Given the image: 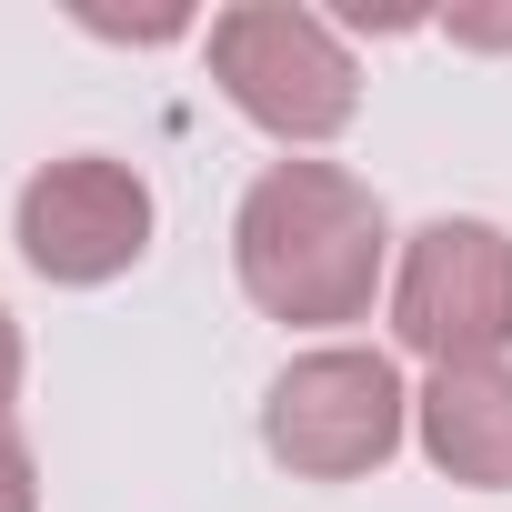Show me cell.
I'll return each instance as SVG.
<instances>
[{"label":"cell","mask_w":512,"mask_h":512,"mask_svg":"<svg viewBox=\"0 0 512 512\" xmlns=\"http://www.w3.org/2000/svg\"><path fill=\"white\" fill-rule=\"evenodd\" d=\"M412 442L442 482L512 492V362H452L412 392Z\"/></svg>","instance_id":"cell-6"},{"label":"cell","mask_w":512,"mask_h":512,"mask_svg":"<svg viewBox=\"0 0 512 512\" xmlns=\"http://www.w3.org/2000/svg\"><path fill=\"white\" fill-rule=\"evenodd\" d=\"M402 432H412V392L392 352H362V342H322L282 362L262 392V452L292 482H362L402 452Z\"/></svg>","instance_id":"cell-3"},{"label":"cell","mask_w":512,"mask_h":512,"mask_svg":"<svg viewBox=\"0 0 512 512\" xmlns=\"http://www.w3.org/2000/svg\"><path fill=\"white\" fill-rule=\"evenodd\" d=\"M392 342L432 372L452 362H512V231L442 211L392 262Z\"/></svg>","instance_id":"cell-4"},{"label":"cell","mask_w":512,"mask_h":512,"mask_svg":"<svg viewBox=\"0 0 512 512\" xmlns=\"http://www.w3.org/2000/svg\"><path fill=\"white\" fill-rule=\"evenodd\" d=\"M231 272L262 322L292 332H332L362 322L382 272H392V221L372 201V181H352L342 161H272L231 211Z\"/></svg>","instance_id":"cell-1"},{"label":"cell","mask_w":512,"mask_h":512,"mask_svg":"<svg viewBox=\"0 0 512 512\" xmlns=\"http://www.w3.org/2000/svg\"><path fill=\"white\" fill-rule=\"evenodd\" d=\"M442 31L462 51H512V11H442Z\"/></svg>","instance_id":"cell-8"},{"label":"cell","mask_w":512,"mask_h":512,"mask_svg":"<svg viewBox=\"0 0 512 512\" xmlns=\"http://www.w3.org/2000/svg\"><path fill=\"white\" fill-rule=\"evenodd\" d=\"M151 181L111 151H71V161H41L21 181V211H11V241L21 262L61 292H101L121 282L141 251H151Z\"/></svg>","instance_id":"cell-5"},{"label":"cell","mask_w":512,"mask_h":512,"mask_svg":"<svg viewBox=\"0 0 512 512\" xmlns=\"http://www.w3.org/2000/svg\"><path fill=\"white\" fill-rule=\"evenodd\" d=\"M11 402H21V322L0 312V422H11Z\"/></svg>","instance_id":"cell-9"},{"label":"cell","mask_w":512,"mask_h":512,"mask_svg":"<svg viewBox=\"0 0 512 512\" xmlns=\"http://www.w3.org/2000/svg\"><path fill=\"white\" fill-rule=\"evenodd\" d=\"M0 512H41V462L11 422H0Z\"/></svg>","instance_id":"cell-7"},{"label":"cell","mask_w":512,"mask_h":512,"mask_svg":"<svg viewBox=\"0 0 512 512\" xmlns=\"http://www.w3.org/2000/svg\"><path fill=\"white\" fill-rule=\"evenodd\" d=\"M201 51H211L221 101L251 131H272L282 151H322L362 111V61L342 51V31L322 11H302V0H241V11L211 21Z\"/></svg>","instance_id":"cell-2"}]
</instances>
